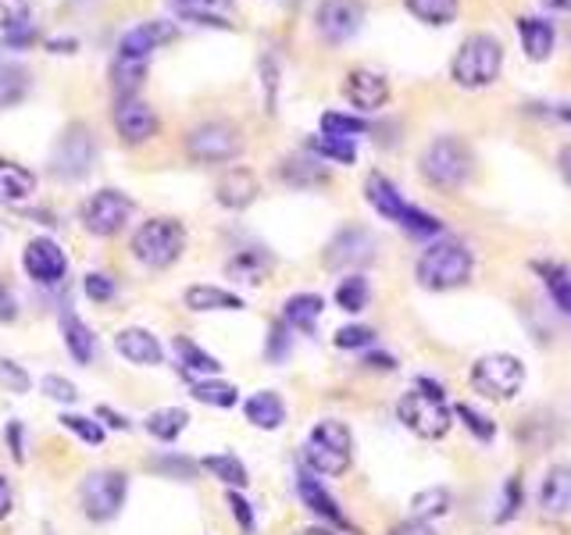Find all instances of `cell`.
<instances>
[{
    "mask_svg": "<svg viewBox=\"0 0 571 535\" xmlns=\"http://www.w3.org/2000/svg\"><path fill=\"white\" fill-rule=\"evenodd\" d=\"M396 418H401L404 429L415 432L418 440H443L454 425V411L450 403L443 400V389L428 382L407 389L401 403H396Z\"/></svg>",
    "mask_w": 571,
    "mask_h": 535,
    "instance_id": "obj_1",
    "label": "cell"
},
{
    "mask_svg": "<svg viewBox=\"0 0 571 535\" xmlns=\"http://www.w3.org/2000/svg\"><path fill=\"white\" fill-rule=\"evenodd\" d=\"M415 279L422 289H433V294L465 286L471 279V250L465 243H454V239L433 243V247L418 257Z\"/></svg>",
    "mask_w": 571,
    "mask_h": 535,
    "instance_id": "obj_2",
    "label": "cell"
},
{
    "mask_svg": "<svg viewBox=\"0 0 571 535\" xmlns=\"http://www.w3.org/2000/svg\"><path fill=\"white\" fill-rule=\"evenodd\" d=\"M503 69V47L497 37H489V32H475L461 43V51L454 54V64H450V75L457 86L465 90H482V86H494L497 75Z\"/></svg>",
    "mask_w": 571,
    "mask_h": 535,
    "instance_id": "obj_3",
    "label": "cell"
},
{
    "mask_svg": "<svg viewBox=\"0 0 571 535\" xmlns=\"http://www.w3.org/2000/svg\"><path fill=\"white\" fill-rule=\"evenodd\" d=\"M351 453H354V435L343 425L340 418H325L311 429L308 446H304V461L314 475H329L336 479L351 467Z\"/></svg>",
    "mask_w": 571,
    "mask_h": 535,
    "instance_id": "obj_4",
    "label": "cell"
},
{
    "mask_svg": "<svg viewBox=\"0 0 571 535\" xmlns=\"http://www.w3.org/2000/svg\"><path fill=\"white\" fill-rule=\"evenodd\" d=\"M364 197H368V204H372L386 222H396V225H401V229H407L411 236H439V233H443V222L433 218V215H425L422 207L407 204V200L401 197V193H396V186L390 183L386 175L372 172L368 183H364Z\"/></svg>",
    "mask_w": 571,
    "mask_h": 535,
    "instance_id": "obj_5",
    "label": "cell"
},
{
    "mask_svg": "<svg viewBox=\"0 0 571 535\" xmlns=\"http://www.w3.org/2000/svg\"><path fill=\"white\" fill-rule=\"evenodd\" d=\"M468 382L482 400H515L521 393V382H526V364L515 353H486L471 364Z\"/></svg>",
    "mask_w": 571,
    "mask_h": 535,
    "instance_id": "obj_6",
    "label": "cell"
},
{
    "mask_svg": "<svg viewBox=\"0 0 571 535\" xmlns=\"http://www.w3.org/2000/svg\"><path fill=\"white\" fill-rule=\"evenodd\" d=\"M186 229L176 218H150L133 236V257L147 268H168L183 257Z\"/></svg>",
    "mask_w": 571,
    "mask_h": 535,
    "instance_id": "obj_7",
    "label": "cell"
},
{
    "mask_svg": "<svg viewBox=\"0 0 571 535\" xmlns=\"http://www.w3.org/2000/svg\"><path fill=\"white\" fill-rule=\"evenodd\" d=\"M422 175L428 186L436 189H457L468 178L471 172V154L461 140L454 136H443V140H433L422 154Z\"/></svg>",
    "mask_w": 571,
    "mask_h": 535,
    "instance_id": "obj_8",
    "label": "cell"
},
{
    "mask_svg": "<svg viewBox=\"0 0 571 535\" xmlns=\"http://www.w3.org/2000/svg\"><path fill=\"white\" fill-rule=\"evenodd\" d=\"M125 493H129V479L122 472H111V467L90 472L83 485H79V500H83V511L90 522H111V517L122 511Z\"/></svg>",
    "mask_w": 571,
    "mask_h": 535,
    "instance_id": "obj_9",
    "label": "cell"
},
{
    "mask_svg": "<svg viewBox=\"0 0 571 535\" xmlns=\"http://www.w3.org/2000/svg\"><path fill=\"white\" fill-rule=\"evenodd\" d=\"M240 147V133L226 122H204L186 136V154L197 165H226V161H236Z\"/></svg>",
    "mask_w": 571,
    "mask_h": 535,
    "instance_id": "obj_10",
    "label": "cell"
},
{
    "mask_svg": "<svg viewBox=\"0 0 571 535\" xmlns=\"http://www.w3.org/2000/svg\"><path fill=\"white\" fill-rule=\"evenodd\" d=\"M133 200L122 189H97L83 204V225L93 236H115L125 229V222L133 215Z\"/></svg>",
    "mask_w": 571,
    "mask_h": 535,
    "instance_id": "obj_11",
    "label": "cell"
},
{
    "mask_svg": "<svg viewBox=\"0 0 571 535\" xmlns=\"http://www.w3.org/2000/svg\"><path fill=\"white\" fill-rule=\"evenodd\" d=\"M314 22H319V32L329 43H346L364 25V4L361 0H322L319 11H314Z\"/></svg>",
    "mask_w": 571,
    "mask_h": 535,
    "instance_id": "obj_12",
    "label": "cell"
},
{
    "mask_svg": "<svg viewBox=\"0 0 571 535\" xmlns=\"http://www.w3.org/2000/svg\"><path fill=\"white\" fill-rule=\"evenodd\" d=\"M93 161H97V143H93V133L83 125H72L54 151V172L65 175V178H83L93 168Z\"/></svg>",
    "mask_w": 571,
    "mask_h": 535,
    "instance_id": "obj_13",
    "label": "cell"
},
{
    "mask_svg": "<svg viewBox=\"0 0 571 535\" xmlns=\"http://www.w3.org/2000/svg\"><path fill=\"white\" fill-rule=\"evenodd\" d=\"M22 265L29 271V279H37L40 286H58L69 275V257H65V250H61L58 243L46 239V236H37V239L25 243Z\"/></svg>",
    "mask_w": 571,
    "mask_h": 535,
    "instance_id": "obj_14",
    "label": "cell"
},
{
    "mask_svg": "<svg viewBox=\"0 0 571 535\" xmlns=\"http://www.w3.org/2000/svg\"><path fill=\"white\" fill-rule=\"evenodd\" d=\"M111 119H115V128L118 136L125 143H147L154 133H157V115L150 104L136 101V96H122V101L115 104V111H111Z\"/></svg>",
    "mask_w": 571,
    "mask_h": 535,
    "instance_id": "obj_15",
    "label": "cell"
},
{
    "mask_svg": "<svg viewBox=\"0 0 571 535\" xmlns=\"http://www.w3.org/2000/svg\"><path fill=\"white\" fill-rule=\"evenodd\" d=\"M375 257V239L364 229H343L336 239L329 243L325 265L329 268H361Z\"/></svg>",
    "mask_w": 571,
    "mask_h": 535,
    "instance_id": "obj_16",
    "label": "cell"
},
{
    "mask_svg": "<svg viewBox=\"0 0 571 535\" xmlns=\"http://www.w3.org/2000/svg\"><path fill=\"white\" fill-rule=\"evenodd\" d=\"M176 40V25L172 22H143L129 29L118 43V58H133V61H147L162 43Z\"/></svg>",
    "mask_w": 571,
    "mask_h": 535,
    "instance_id": "obj_17",
    "label": "cell"
},
{
    "mask_svg": "<svg viewBox=\"0 0 571 535\" xmlns=\"http://www.w3.org/2000/svg\"><path fill=\"white\" fill-rule=\"evenodd\" d=\"M343 96L351 101L357 111H378L390 101V83L378 72L368 69H354L343 83Z\"/></svg>",
    "mask_w": 571,
    "mask_h": 535,
    "instance_id": "obj_18",
    "label": "cell"
},
{
    "mask_svg": "<svg viewBox=\"0 0 571 535\" xmlns=\"http://www.w3.org/2000/svg\"><path fill=\"white\" fill-rule=\"evenodd\" d=\"M258 175H253L250 168H229L226 175L218 178V186H215V197L221 207H229V210H243L250 207L253 200H258Z\"/></svg>",
    "mask_w": 571,
    "mask_h": 535,
    "instance_id": "obj_19",
    "label": "cell"
},
{
    "mask_svg": "<svg viewBox=\"0 0 571 535\" xmlns=\"http://www.w3.org/2000/svg\"><path fill=\"white\" fill-rule=\"evenodd\" d=\"M115 347L118 353L125 357L129 364H143V368H154V364H162V343H157V336L147 332V329H122L115 336Z\"/></svg>",
    "mask_w": 571,
    "mask_h": 535,
    "instance_id": "obj_20",
    "label": "cell"
},
{
    "mask_svg": "<svg viewBox=\"0 0 571 535\" xmlns=\"http://www.w3.org/2000/svg\"><path fill=\"white\" fill-rule=\"evenodd\" d=\"M297 493H300V500H304V507H308L311 514L325 517V522H332V525H346V517H343L340 504L332 500V493L319 482V475H314V472H304V475L297 479Z\"/></svg>",
    "mask_w": 571,
    "mask_h": 535,
    "instance_id": "obj_21",
    "label": "cell"
},
{
    "mask_svg": "<svg viewBox=\"0 0 571 535\" xmlns=\"http://www.w3.org/2000/svg\"><path fill=\"white\" fill-rule=\"evenodd\" d=\"M539 507L547 514H564L571 511V464H553L543 485H539Z\"/></svg>",
    "mask_w": 571,
    "mask_h": 535,
    "instance_id": "obj_22",
    "label": "cell"
},
{
    "mask_svg": "<svg viewBox=\"0 0 571 535\" xmlns=\"http://www.w3.org/2000/svg\"><path fill=\"white\" fill-rule=\"evenodd\" d=\"M325 311V300L319 294H293L290 300L282 303V321L290 326L293 332H304L311 336L314 326H319V318Z\"/></svg>",
    "mask_w": 571,
    "mask_h": 535,
    "instance_id": "obj_23",
    "label": "cell"
},
{
    "mask_svg": "<svg viewBox=\"0 0 571 535\" xmlns=\"http://www.w3.org/2000/svg\"><path fill=\"white\" fill-rule=\"evenodd\" d=\"M243 414L253 429H264V432H276L282 429L286 421V403L279 393H272V389H261V393H253L247 403H243Z\"/></svg>",
    "mask_w": 571,
    "mask_h": 535,
    "instance_id": "obj_24",
    "label": "cell"
},
{
    "mask_svg": "<svg viewBox=\"0 0 571 535\" xmlns=\"http://www.w3.org/2000/svg\"><path fill=\"white\" fill-rule=\"evenodd\" d=\"M61 332H65V347L69 353L75 357L79 364H93V357H97V336L90 332V326L83 318H75L72 311L61 315Z\"/></svg>",
    "mask_w": 571,
    "mask_h": 535,
    "instance_id": "obj_25",
    "label": "cell"
},
{
    "mask_svg": "<svg viewBox=\"0 0 571 535\" xmlns=\"http://www.w3.org/2000/svg\"><path fill=\"white\" fill-rule=\"evenodd\" d=\"M37 189V175L14 165V161H0V200L4 204H22L33 197Z\"/></svg>",
    "mask_w": 571,
    "mask_h": 535,
    "instance_id": "obj_26",
    "label": "cell"
},
{
    "mask_svg": "<svg viewBox=\"0 0 571 535\" xmlns=\"http://www.w3.org/2000/svg\"><path fill=\"white\" fill-rule=\"evenodd\" d=\"M176 11L189 22L215 25V29H232L229 22V0H172Z\"/></svg>",
    "mask_w": 571,
    "mask_h": 535,
    "instance_id": "obj_27",
    "label": "cell"
},
{
    "mask_svg": "<svg viewBox=\"0 0 571 535\" xmlns=\"http://www.w3.org/2000/svg\"><path fill=\"white\" fill-rule=\"evenodd\" d=\"M186 307L189 311H243V300L218 286H189Z\"/></svg>",
    "mask_w": 571,
    "mask_h": 535,
    "instance_id": "obj_28",
    "label": "cell"
},
{
    "mask_svg": "<svg viewBox=\"0 0 571 535\" xmlns=\"http://www.w3.org/2000/svg\"><path fill=\"white\" fill-rule=\"evenodd\" d=\"M143 425H147V432L154 435V440L176 443L179 435L186 432V425H189V414L183 408H157V411L147 414V421H143Z\"/></svg>",
    "mask_w": 571,
    "mask_h": 535,
    "instance_id": "obj_29",
    "label": "cell"
},
{
    "mask_svg": "<svg viewBox=\"0 0 571 535\" xmlns=\"http://www.w3.org/2000/svg\"><path fill=\"white\" fill-rule=\"evenodd\" d=\"M518 37L532 61H547L553 51V25L543 19H518Z\"/></svg>",
    "mask_w": 571,
    "mask_h": 535,
    "instance_id": "obj_30",
    "label": "cell"
},
{
    "mask_svg": "<svg viewBox=\"0 0 571 535\" xmlns=\"http://www.w3.org/2000/svg\"><path fill=\"white\" fill-rule=\"evenodd\" d=\"M268 254L264 250H258V247H250V250H240L232 257V261L226 265V271H229V279H236V282H247V286H258L261 279H264V271H268Z\"/></svg>",
    "mask_w": 571,
    "mask_h": 535,
    "instance_id": "obj_31",
    "label": "cell"
},
{
    "mask_svg": "<svg viewBox=\"0 0 571 535\" xmlns=\"http://www.w3.org/2000/svg\"><path fill=\"white\" fill-rule=\"evenodd\" d=\"M176 353H179V364L186 375H218L221 364L208 350H200L189 336H176Z\"/></svg>",
    "mask_w": 571,
    "mask_h": 535,
    "instance_id": "obj_32",
    "label": "cell"
},
{
    "mask_svg": "<svg viewBox=\"0 0 571 535\" xmlns=\"http://www.w3.org/2000/svg\"><path fill=\"white\" fill-rule=\"evenodd\" d=\"M147 79V61H133V58H115L111 64V86H115L118 101L122 96H136V90Z\"/></svg>",
    "mask_w": 571,
    "mask_h": 535,
    "instance_id": "obj_33",
    "label": "cell"
},
{
    "mask_svg": "<svg viewBox=\"0 0 571 535\" xmlns=\"http://www.w3.org/2000/svg\"><path fill=\"white\" fill-rule=\"evenodd\" d=\"M368 300H372V286H368V279H364V275L351 271L346 279H340V286H336V303L343 307L346 315H361L364 307H368Z\"/></svg>",
    "mask_w": 571,
    "mask_h": 535,
    "instance_id": "obj_34",
    "label": "cell"
},
{
    "mask_svg": "<svg viewBox=\"0 0 571 535\" xmlns=\"http://www.w3.org/2000/svg\"><path fill=\"white\" fill-rule=\"evenodd\" d=\"M189 397L208 403V408L229 411V408H236V400H240V389L229 385V382H218V379H197L194 389H189Z\"/></svg>",
    "mask_w": 571,
    "mask_h": 535,
    "instance_id": "obj_35",
    "label": "cell"
},
{
    "mask_svg": "<svg viewBox=\"0 0 571 535\" xmlns=\"http://www.w3.org/2000/svg\"><path fill=\"white\" fill-rule=\"evenodd\" d=\"M200 464H204V472H211L218 482L232 485V490H243V485L250 482L243 461H240V457H232V453H215V457H204Z\"/></svg>",
    "mask_w": 571,
    "mask_h": 535,
    "instance_id": "obj_36",
    "label": "cell"
},
{
    "mask_svg": "<svg viewBox=\"0 0 571 535\" xmlns=\"http://www.w3.org/2000/svg\"><path fill=\"white\" fill-rule=\"evenodd\" d=\"M308 151L311 154H319L325 161H336V165H354L357 161V147H354V140H343V136H311L308 140Z\"/></svg>",
    "mask_w": 571,
    "mask_h": 535,
    "instance_id": "obj_37",
    "label": "cell"
},
{
    "mask_svg": "<svg viewBox=\"0 0 571 535\" xmlns=\"http://www.w3.org/2000/svg\"><path fill=\"white\" fill-rule=\"evenodd\" d=\"M404 4L425 25H450L457 19V0H404Z\"/></svg>",
    "mask_w": 571,
    "mask_h": 535,
    "instance_id": "obj_38",
    "label": "cell"
},
{
    "mask_svg": "<svg viewBox=\"0 0 571 535\" xmlns=\"http://www.w3.org/2000/svg\"><path fill=\"white\" fill-rule=\"evenodd\" d=\"M411 511H415L418 522H428V517H443V514L450 511V493L443 490V485H439V490H436V485H433V490H422V493L411 496Z\"/></svg>",
    "mask_w": 571,
    "mask_h": 535,
    "instance_id": "obj_39",
    "label": "cell"
},
{
    "mask_svg": "<svg viewBox=\"0 0 571 535\" xmlns=\"http://www.w3.org/2000/svg\"><path fill=\"white\" fill-rule=\"evenodd\" d=\"M539 275H543V282L550 289L553 303H558L561 311L571 318V275L561 265H539Z\"/></svg>",
    "mask_w": 571,
    "mask_h": 535,
    "instance_id": "obj_40",
    "label": "cell"
},
{
    "mask_svg": "<svg viewBox=\"0 0 571 535\" xmlns=\"http://www.w3.org/2000/svg\"><path fill=\"white\" fill-rule=\"evenodd\" d=\"M282 178L290 186H322L325 183V168L314 165V161H282Z\"/></svg>",
    "mask_w": 571,
    "mask_h": 535,
    "instance_id": "obj_41",
    "label": "cell"
},
{
    "mask_svg": "<svg viewBox=\"0 0 571 535\" xmlns=\"http://www.w3.org/2000/svg\"><path fill=\"white\" fill-rule=\"evenodd\" d=\"M322 133L325 136H343V140H354L368 133V122L357 119V115H340V111H329L322 115Z\"/></svg>",
    "mask_w": 571,
    "mask_h": 535,
    "instance_id": "obj_42",
    "label": "cell"
},
{
    "mask_svg": "<svg viewBox=\"0 0 571 535\" xmlns=\"http://www.w3.org/2000/svg\"><path fill=\"white\" fill-rule=\"evenodd\" d=\"M454 414L465 421V429H468L479 443H489V440H494V435H497V425H494V421H489L486 414H479L475 408H468V403H457Z\"/></svg>",
    "mask_w": 571,
    "mask_h": 535,
    "instance_id": "obj_43",
    "label": "cell"
},
{
    "mask_svg": "<svg viewBox=\"0 0 571 535\" xmlns=\"http://www.w3.org/2000/svg\"><path fill=\"white\" fill-rule=\"evenodd\" d=\"M25 93V72L8 64V69H0V107L8 104H19Z\"/></svg>",
    "mask_w": 571,
    "mask_h": 535,
    "instance_id": "obj_44",
    "label": "cell"
},
{
    "mask_svg": "<svg viewBox=\"0 0 571 535\" xmlns=\"http://www.w3.org/2000/svg\"><path fill=\"white\" fill-rule=\"evenodd\" d=\"M0 385H4L8 393H29L33 379H29V371L22 364H14V361H8V357H0Z\"/></svg>",
    "mask_w": 571,
    "mask_h": 535,
    "instance_id": "obj_45",
    "label": "cell"
},
{
    "mask_svg": "<svg viewBox=\"0 0 571 535\" xmlns=\"http://www.w3.org/2000/svg\"><path fill=\"white\" fill-rule=\"evenodd\" d=\"M61 425H65L69 432H75L79 440H86L90 446H101L104 443V429L97 425L93 418H79V414H65L61 418Z\"/></svg>",
    "mask_w": 571,
    "mask_h": 535,
    "instance_id": "obj_46",
    "label": "cell"
},
{
    "mask_svg": "<svg viewBox=\"0 0 571 535\" xmlns=\"http://www.w3.org/2000/svg\"><path fill=\"white\" fill-rule=\"evenodd\" d=\"M293 329L290 326H286V321H276V326H272V336H268V361H282V357L286 353H290V343H293V336H290Z\"/></svg>",
    "mask_w": 571,
    "mask_h": 535,
    "instance_id": "obj_47",
    "label": "cell"
},
{
    "mask_svg": "<svg viewBox=\"0 0 571 535\" xmlns=\"http://www.w3.org/2000/svg\"><path fill=\"white\" fill-rule=\"evenodd\" d=\"M375 339V332L368 326H343L336 332V347L340 350H361V347H368Z\"/></svg>",
    "mask_w": 571,
    "mask_h": 535,
    "instance_id": "obj_48",
    "label": "cell"
},
{
    "mask_svg": "<svg viewBox=\"0 0 571 535\" xmlns=\"http://www.w3.org/2000/svg\"><path fill=\"white\" fill-rule=\"evenodd\" d=\"M83 289H86L90 300L107 303L111 297H115V279H107V275H101V271H90L83 279Z\"/></svg>",
    "mask_w": 571,
    "mask_h": 535,
    "instance_id": "obj_49",
    "label": "cell"
},
{
    "mask_svg": "<svg viewBox=\"0 0 571 535\" xmlns=\"http://www.w3.org/2000/svg\"><path fill=\"white\" fill-rule=\"evenodd\" d=\"M29 22V0H0V29H14Z\"/></svg>",
    "mask_w": 571,
    "mask_h": 535,
    "instance_id": "obj_50",
    "label": "cell"
},
{
    "mask_svg": "<svg viewBox=\"0 0 571 535\" xmlns=\"http://www.w3.org/2000/svg\"><path fill=\"white\" fill-rule=\"evenodd\" d=\"M521 496H526V490H521V479H507L503 482V507L497 514V522H511V517L518 514V507H521Z\"/></svg>",
    "mask_w": 571,
    "mask_h": 535,
    "instance_id": "obj_51",
    "label": "cell"
},
{
    "mask_svg": "<svg viewBox=\"0 0 571 535\" xmlns=\"http://www.w3.org/2000/svg\"><path fill=\"white\" fill-rule=\"evenodd\" d=\"M43 393L51 397V400H58V403H75L79 400L75 385L69 379H61V375H46L43 379Z\"/></svg>",
    "mask_w": 571,
    "mask_h": 535,
    "instance_id": "obj_52",
    "label": "cell"
},
{
    "mask_svg": "<svg viewBox=\"0 0 571 535\" xmlns=\"http://www.w3.org/2000/svg\"><path fill=\"white\" fill-rule=\"evenodd\" d=\"M226 504H229V511H232V517H236V522H240V528H243V535H250L253 532V511H250V504H247V500L240 496V493H229L226 496Z\"/></svg>",
    "mask_w": 571,
    "mask_h": 535,
    "instance_id": "obj_53",
    "label": "cell"
},
{
    "mask_svg": "<svg viewBox=\"0 0 571 535\" xmlns=\"http://www.w3.org/2000/svg\"><path fill=\"white\" fill-rule=\"evenodd\" d=\"M4 40H8L11 47H25V43H33V40H37V25H33V22L14 25V29H8V32H4Z\"/></svg>",
    "mask_w": 571,
    "mask_h": 535,
    "instance_id": "obj_54",
    "label": "cell"
},
{
    "mask_svg": "<svg viewBox=\"0 0 571 535\" xmlns=\"http://www.w3.org/2000/svg\"><path fill=\"white\" fill-rule=\"evenodd\" d=\"M390 535H436L428 522H418V517H407V522H396L390 528Z\"/></svg>",
    "mask_w": 571,
    "mask_h": 535,
    "instance_id": "obj_55",
    "label": "cell"
},
{
    "mask_svg": "<svg viewBox=\"0 0 571 535\" xmlns=\"http://www.w3.org/2000/svg\"><path fill=\"white\" fill-rule=\"evenodd\" d=\"M8 443H11L14 464H22L25 461V450H22V425H19V421H11V425H8Z\"/></svg>",
    "mask_w": 571,
    "mask_h": 535,
    "instance_id": "obj_56",
    "label": "cell"
},
{
    "mask_svg": "<svg viewBox=\"0 0 571 535\" xmlns=\"http://www.w3.org/2000/svg\"><path fill=\"white\" fill-rule=\"evenodd\" d=\"M14 315H19V303H14L8 286H0V321H14Z\"/></svg>",
    "mask_w": 571,
    "mask_h": 535,
    "instance_id": "obj_57",
    "label": "cell"
},
{
    "mask_svg": "<svg viewBox=\"0 0 571 535\" xmlns=\"http://www.w3.org/2000/svg\"><path fill=\"white\" fill-rule=\"evenodd\" d=\"M8 514H11V485L4 475H0V522H4Z\"/></svg>",
    "mask_w": 571,
    "mask_h": 535,
    "instance_id": "obj_58",
    "label": "cell"
},
{
    "mask_svg": "<svg viewBox=\"0 0 571 535\" xmlns=\"http://www.w3.org/2000/svg\"><path fill=\"white\" fill-rule=\"evenodd\" d=\"M364 364H368V368H383V371H393L396 368V361H393L390 353H368V357H364Z\"/></svg>",
    "mask_w": 571,
    "mask_h": 535,
    "instance_id": "obj_59",
    "label": "cell"
},
{
    "mask_svg": "<svg viewBox=\"0 0 571 535\" xmlns=\"http://www.w3.org/2000/svg\"><path fill=\"white\" fill-rule=\"evenodd\" d=\"M558 165H561V175H564V183L571 186V143L561 151V157H558Z\"/></svg>",
    "mask_w": 571,
    "mask_h": 535,
    "instance_id": "obj_60",
    "label": "cell"
},
{
    "mask_svg": "<svg viewBox=\"0 0 571 535\" xmlns=\"http://www.w3.org/2000/svg\"><path fill=\"white\" fill-rule=\"evenodd\" d=\"M97 414H101V418H107V425H115V429H129V421H125L122 414H115L111 408H101Z\"/></svg>",
    "mask_w": 571,
    "mask_h": 535,
    "instance_id": "obj_61",
    "label": "cell"
},
{
    "mask_svg": "<svg viewBox=\"0 0 571 535\" xmlns=\"http://www.w3.org/2000/svg\"><path fill=\"white\" fill-rule=\"evenodd\" d=\"M543 4L553 11H571V0H543Z\"/></svg>",
    "mask_w": 571,
    "mask_h": 535,
    "instance_id": "obj_62",
    "label": "cell"
},
{
    "mask_svg": "<svg viewBox=\"0 0 571 535\" xmlns=\"http://www.w3.org/2000/svg\"><path fill=\"white\" fill-rule=\"evenodd\" d=\"M300 535H332L329 528H308V532H300Z\"/></svg>",
    "mask_w": 571,
    "mask_h": 535,
    "instance_id": "obj_63",
    "label": "cell"
}]
</instances>
